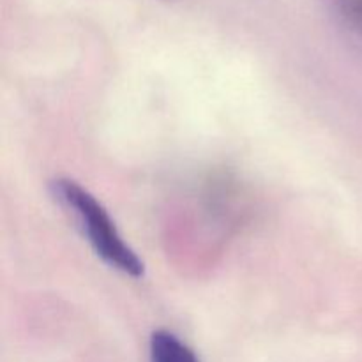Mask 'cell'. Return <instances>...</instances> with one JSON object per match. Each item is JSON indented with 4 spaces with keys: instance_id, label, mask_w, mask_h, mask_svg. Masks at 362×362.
Here are the masks:
<instances>
[{
    "instance_id": "obj_1",
    "label": "cell",
    "mask_w": 362,
    "mask_h": 362,
    "mask_svg": "<svg viewBox=\"0 0 362 362\" xmlns=\"http://www.w3.org/2000/svg\"><path fill=\"white\" fill-rule=\"evenodd\" d=\"M53 193L73 212L81 232L87 235V240L98 257L124 274L133 278H140L144 274V262L127 246L115 223L112 221L101 202L95 200L94 194L88 193L74 180L67 179L55 180Z\"/></svg>"
},
{
    "instance_id": "obj_2",
    "label": "cell",
    "mask_w": 362,
    "mask_h": 362,
    "mask_svg": "<svg viewBox=\"0 0 362 362\" xmlns=\"http://www.w3.org/2000/svg\"><path fill=\"white\" fill-rule=\"evenodd\" d=\"M151 362H200V359L175 334L158 331L151 338Z\"/></svg>"
}]
</instances>
